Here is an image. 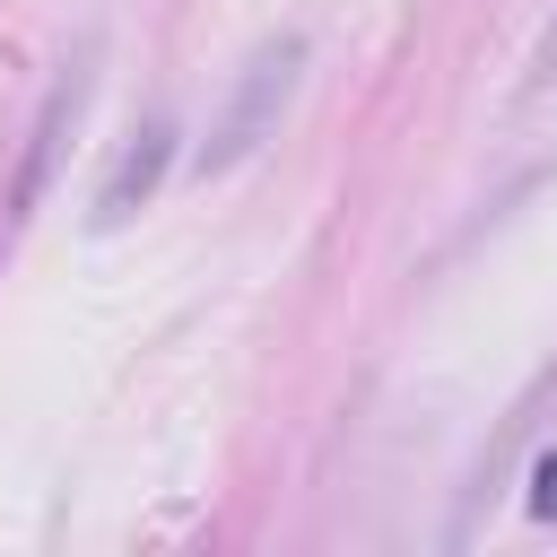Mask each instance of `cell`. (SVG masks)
Instances as JSON below:
<instances>
[{"label":"cell","mask_w":557,"mask_h":557,"mask_svg":"<svg viewBox=\"0 0 557 557\" xmlns=\"http://www.w3.org/2000/svg\"><path fill=\"white\" fill-rule=\"evenodd\" d=\"M531 513H557V453H540L531 470Z\"/></svg>","instance_id":"cell-3"},{"label":"cell","mask_w":557,"mask_h":557,"mask_svg":"<svg viewBox=\"0 0 557 557\" xmlns=\"http://www.w3.org/2000/svg\"><path fill=\"white\" fill-rule=\"evenodd\" d=\"M165 157H174V122H148V131H139V148H122L113 183L96 191V226H122V218L165 183Z\"/></svg>","instance_id":"cell-2"},{"label":"cell","mask_w":557,"mask_h":557,"mask_svg":"<svg viewBox=\"0 0 557 557\" xmlns=\"http://www.w3.org/2000/svg\"><path fill=\"white\" fill-rule=\"evenodd\" d=\"M296 70H305V44H296V35H278V44H261V52H252L244 87L226 96L218 131L200 139V174H226V165H244V157H252V148L278 131V113H287V96H296Z\"/></svg>","instance_id":"cell-1"}]
</instances>
